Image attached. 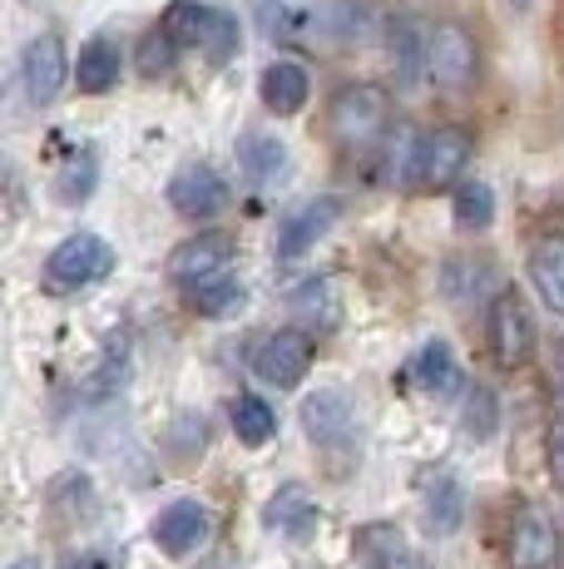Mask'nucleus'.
I'll return each mask as SVG.
<instances>
[{
    "instance_id": "f257e3e1",
    "label": "nucleus",
    "mask_w": 564,
    "mask_h": 569,
    "mask_svg": "<svg viewBox=\"0 0 564 569\" xmlns=\"http://www.w3.org/2000/svg\"><path fill=\"white\" fill-rule=\"evenodd\" d=\"M386 129H392V94H386L382 84L352 80L328 100V134L346 154L376 149L386 139Z\"/></svg>"
},
{
    "instance_id": "f03ea898",
    "label": "nucleus",
    "mask_w": 564,
    "mask_h": 569,
    "mask_svg": "<svg viewBox=\"0 0 564 569\" xmlns=\"http://www.w3.org/2000/svg\"><path fill=\"white\" fill-rule=\"evenodd\" d=\"M114 268V248L100 233H70L50 248L46 258V292H84L94 282H104Z\"/></svg>"
},
{
    "instance_id": "7ed1b4c3",
    "label": "nucleus",
    "mask_w": 564,
    "mask_h": 569,
    "mask_svg": "<svg viewBox=\"0 0 564 569\" xmlns=\"http://www.w3.org/2000/svg\"><path fill=\"white\" fill-rule=\"evenodd\" d=\"M431 84L446 94H465L481 80V40L465 20H436L431 26Z\"/></svg>"
},
{
    "instance_id": "20e7f679",
    "label": "nucleus",
    "mask_w": 564,
    "mask_h": 569,
    "mask_svg": "<svg viewBox=\"0 0 564 569\" xmlns=\"http://www.w3.org/2000/svg\"><path fill=\"white\" fill-rule=\"evenodd\" d=\"M485 337H491V357L505 371L535 357V317H530V302L520 288H495L491 308H485Z\"/></svg>"
},
{
    "instance_id": "39448f33",
    "label": "nucleus",
    "mask_w": 564,
    "mask_h": 569,
    "mask_svg": "<svg viewBox=\"0 0 564 569\" xmlns=\"http://www.w3.org/2000/svg\"><path fill=\"white\" fill-rule=\"evenodd\" d=\"M475 154V134L465 124H436L416 144V183L421 189H451Z\"/></svg>"
},
{
    "instance_id": "423d86ee",
    "label": "nucleus",
    "mask_w": 564,
    "mask_h": 569,
    "mask_svg": "<svg viewBox=\"0 0 564 569\" xmlns=\"http://www.w3.org/2000/svg\"><path fill=\"white\" fill-rule=\"evenodd\" d=\"M312 357H318V347H312V332L308 327H282V332L263 337L253 352V377L268 381V387L278 391H292L302 377H308Z\"/></svg>"
},
{
    "instance_id": "0eeeda50",
    "label": "nucleus",
    "mask_w": 564,
    "mask_h": 569,
    "mask_svg": "<svg viewBox=\"0 0 564 569\" xmlns=\"http://www.w3.org/2000/svg\"><path fill=\"white\" fill-rule=\"evenodd\" d=\"M233 258H238V238L223 233V228H209V233H193V238H183V243L173 248L169 253V278L179 282V288H199V282L228 272V262Z\"/></svg>"
},
{
    "instance_id": "6e6552de",
    "label": "nucleus",
    "mask_w": 564,
    "mask_h": 569,
    "mask_svg": "<svg viewBox=\"0 0 564 569\" xmlns=\"http://www.w3.org/2000/svg\"><path fill=\"white\" fill-rule=\"evenodd\" d=\"M64 80H70V54H64V40L56 30H40L36 40L20 54V84H26L30 104H56Z\"/></svg>"
},
{
    "instance_id": "1a4fd4ad",
    "label": "nucleus",
    "mask_w": 564,
    "mask_h": 569,
    "mask_svg": "<svg viewBox=\"0 0 564 569\" xmlns=\"http://www.w3.org/2000/svg\"><path fill=\"white\" fill-rule=\"evenodd\" d=\"M169 208L179 218H193V223H209L228 208V183L219 169L209 163H183L169 179Z\"/></svg>"
},
{
    "instance_id": "9d476101",
    "label": "nucleus",
    "mask_w": 564,
    "mask_h": 569,
    "mask_svg": "<svg viewBox=\"0 0 564 569\" xmlns=\"http://www.w3.org/2000/svg\"><path fill=\"white\" fill-rule=\"evenodd\" d=\"M560 560V530L535 506H520L505 530V565L510 569H550Z\"/></svg>"
},
{
    "instance_id": "9b49d317",
    "label": "nucleus",
    "mask_w": 564,
    "mask_h": 569,
    "mask_svg": "<svg viewBox=\"0 0 564 569\" xmlns=\"http://www.w3.org/2000/svg\"><path fill=\"white\" fill-rule=\"evenodd\" d=\"M338 218H342V199H338V193H322V199H308L302 208H292L288 223L278 228V258L292 262V258L312 253V248H318V238H328Z\"/></svg>"
},
{
    "instance_id": "f8f14e48",
    "label": "nucleus",
    "mask_w": 564,
    "mask_h": 569,
    "mask_svg": "<svg viewBox=\"0 0 564 569\" xmlns=\"http://www.w3.org/2000/svg\"><path fill=\"white\" fill-rule=\"evenodd\" d=\"M263 525H268V530H278L282 540L308 545L312 535H318V525H322V510H318V500H312V490H308V486L288 480V486H278L273 496H268Z\"/></svg>"
},
{
    "instance_id": "ddd939ff",
    "label": "nucleus",
    "mask_w": 564,
    "mask_h": 569,
    "mask_svg": "<svg viewBox=\"0 0 564 569\" xmlns=\"http://www.w3.org/2000/svg\"><path fill=\"white\" fill-rule=\"evenodd\" d=\"M386 54H392L396 84H421L431 80V30L411 16H392L386 20Z\"/></svg>"
},
{
    "instance_id": "4468645a",
    "label": "nucleus",
    "mask_w": 564,
    "mask_h": 569,
    "mask_svg": "<svg viewBox=\"0 0 564 569\" xmlns=\"http://www.w3.org/2000/svg\"><path fill=\"white\" fill-rule=\"evenodd\" d=\"M209 540V510L199 506V500H173L154 516V545L173 560H183V555H193L199 545Z\"/></svg>"
},
{
    "instance_id": "2eb2a0df",
    "label": "nucleus",
    "mask_w": 564,
    "mask_h": 569,
    "mask_svg": "<svg viewBox=\"0 0 564 569\" xmlns=\"http://www.w3.org/2000/svg\"><path fill=\"white\" fill-rule=\"evenodd\" d=\"M302 426H308V436L318 446H346L356 436V407H352V397L338 391V387L308 397V401H302Z\"/></svg>"
},
{
    "instance_id": "dca6fc26",
    "label": "nucleus",
    "mask_w": 564,
    "mask_h": 569,
    "mask_svg": "<svg viewBox=\"0 0 564 569\" xmlns=\"http://www.w3.org/2000/svg\"><path fill=\"white\" fill-rule=\"evenodd\" d=\"M352 540H356V560H362L366 569H426V560L416 555V545L386 520L362 525Z\"/></svg>"
},
{
    "instance_id": "f3484780",
    "label": "nucleus",
    "mask_w": 564,
    "mask_h": 569,
    "mask_svg": "<svg viewBox=\"0 0 564 569\" xmlns=\"http://www.w3.org/2000/svg\"><path fill=\"white\" fill-rule=\"evenodd\" d=\"M530 282H535L540 302L564 317V233H540L530 243Z\"/></svg>"
},
{
    "instance_id": "a211bd4d",
    "label": "nucleus",
    "mask_w": 564,
    "mask_h": 569,
    "mask_svg": "<svg viewBox=\"0 0 564 569\" xmlns=\"http://www.w3.org/2000/svg\"><path fill=\"white\" fill-rule=\"evenodd\" d=\"M119 74H124V54L110 36H94L80 46V60H74V84H80V94H110L119 84Z\"/></svg>"
},
{
    "instance_id": "6ab92c4d",
    "label": "nucleus",
    "mask_w": 564,
    "mask_h": 569,
    "mask_svg": "<svg viewBox=\"0 0 564 569\" xmlns=\"http://www.w3.org/2000/svg\"><path fill=\"white\" fill-rule=\"evenodd\" d=\"M258 94H263V104H268V114H298L302 104H308V94H312V80H308V70H302L298 60H273L263 70V80H258Z\"/></svg>"
},
{
    "instance_id": "aec40b11",
    "label": "nucleus",
    "mask_w": 564,
    "mask_h": 569,
    "mask_svg": "<svg viewBox=\"0 0 564 569\" xmlns=\"http://www.w3.org/2000/svg\"><path fill=\"white\" fill-rule=\"evenodd\" d=\"M238 169L253 189H273V183L288 173V144L273 134H243L238 139Z\"/></svg>"
},
{
    "instance_id": "412c9836",
    "label": "nucleus",
    "mask_w": 564,
    "mask_h": 569,
    "mask_svg": "<svg viewBox=\"0 0 564 569\" xmlns=\"http://www.w3.org/2000/svg\"><path fill=\"white\" fill-rule=\"evenodd\" d=\"M441 292L455 302V308H471L475 298L491 292V258H451L441 268Z\"/></svg>"
},
{
    "instance_id": "4be33fe9",
    "label": "nucleus",
    "mask_w": 564,
    "mask_h": 569,
    "mask_svg": "<svg viewBox=\"0 0 564 569\" xmlns=\"http://www.w3.org/2000/svg\"><path fill=\"white\" fill-rule=\"evenodd\" d=\"M213 10L219 6H203V0H169L159 26L179 40V50H203V40H209V30H213Z\"/></svg>"
},
{
    "instance_id": "5701e85b",
    "label": "nucleus",
    "mask_w": 564,
    "mask_h": 569,
    "mask_svg": "<svg viewBox=\"0 0 564 569\" xmlns=\"http://www.w3.org/2000/svg\"><path fill=\"white\" fill-rule=\"evenodd\" d=\"M465 516V490L461 480L451 476V470H436V476H426V520L436 535H451L455 525Z\"/></svg>"
},
{
    "instance_id": "b1692460",
    "label": "nucleus",
    "mask_w": 564,
    "mask_h": 569,
    "mask_svg": "<svg viewBox=\"0 0 564 569\" xmlns=\"http://www.w3.org/2000/svg\"><path fill=\"white\" fill-rule=\"evenodd\" d=\"M416 381L431 391V397H451V391L461 387V362H455L451 342L431 337V342L421 347L416 352Z\"/></svg>"
},
{
    "instance_id": "393cba45",
    "label": "nucleus",
    "mask_w": 564,
    "mask_h": 569,
    "mask_svg": "<svg viewBox=\"0 0 564 569\" xmlns=\"http://www.w3.org/2000/svg\"><path fill=\"white\" fill-rule=\"evenodd\" d=\"M455 223L461 228H471V233H485V228L495 223V189L491 183H481V179H465V183H455Z\"/></svg>"
},
{
    "instance_id": "a878e982",
    "label": "nucleus",
    "mask_w": 564,
    "mask_h": 569,
    "mask_svg": "<svg viewBox=\"0 0 564 569\" xmlns=\"http://www.w3.org/2000/svg\"><path fill=\"white\" fill-rule=\"evenodd\" d=\"M495 426H501V401H495L491 387H481V381H475V387L465 391V407H461L465 441H491Z\"/></svg>"
},
{
    "instance_id": "bb28decb",
    "label": "nucleus",
    "mask_w": 564,
    "mask_h": 569,
    "mask_svg": "<svg viewBox=\"0 0 564 569\" xmlns=\"http://www.w3.org/2000/svg\"><path fill=\"white\" fill-rule=\"evenodd\" d=\"M233 431L243 446H268L278 436V416L263 397H238L233 401Z\"/></svg>"
},
{
    "instance_id": "cd10ccee",
    "label": "nucleus",
    "mask_w": 564,
    "mask_h": 569,
    "mask_svg": "<svg viewBox=\"0 0 564 569\" xmlns=\"http://www.w3.org/2000/svg\"><path fill=\"white\" fill-rule=\"evenodd\" d=\"M189 308L199 312V317H228V312H238L243 308V282H233V278H209V282H199V288H189Z\"/></svg>"
},
{
    "instance_id": "c85d7f7f",
    "label": "nucleus",
    "mask_w": 564,
    "mask_h": 569,
    "mask_svg": "<svg viewBox=\"0 0 564 569\" xmlns=\"http://www.w3.org/2000/svg\"><path fill=\"white\" fill-rule=\"evenodd\" d=\"M173 64H179V40H173L164 26H154L144 40H139V74H144V80H159V74H169Z\"/></svg>"
},
{
    "instance_id": "c756f323",
    "label": "nucleus",
    "mask_w": 564,
    "mask_h": 569,
    "mask_svg": "<svg viewBox=\"0 0 564 569\" xmlns=\"http://www.w3.org/2000/svg\"><path fill=\"white\" fill-rule=\"evenodd\" d=\"M292 308L302 312L308 332H332V327H338V308H332V298H328V282H308V288H298L292 292Z\"/></svg>"
},
{
    "instance_id": "7c9ffc66",
    "label": "nucleus",
    "mask_w": 564,
    "mask_h": 569,
    "mask_svg": "<svg viewBox=\"0 0 564 569\" xmlns=\"http://www.w3.org/2000/svg\"><path fill=\"white\" fill-rule=\"evenodd\" d=\"M94 179H100V159L90 154V149H84V154H74L70 163H64V173H60V203H84L94 193Z\"/></svg>"
},
{
    "instance_id": "2f4dec72",
    "label": "nucleus",
    "mask_w": 564,
    "mask_h": 569,
    "mask_svg": "<svg viewBox=\"0 0 564 569\" xmlns=\"http://www.w3.org/2000/svg\"><path fill=\"white\" fill-rule=\"evenodd\" d=\"M238 50H243V26H238V16L233 10H213V30H209V40H203L209 64H228Z\"/></svg>"
},
{
    "instance_id": "473e14b6",
    "label": "nucleus",
    "mask_w": 564,
    "mask_h": 569,
    "mask_svg": "<svg viewBox=\"0 0 564 569\" xmlns=\"http://www.w3.org/2000/svg\"><path fill=\"white\" fill-rule=\"evenodd\" d=\"M322 26H328L338 40H362L366 36V6L362 0H328Z\"/></svg>"
},
{
    "instance_id": "72a5a7b5",
    "label": "nucleus",
    "mask_w": 564,
    "mask_h": 569,
    "mask_svg": "<svg viewBox=\"0 0 564 569\" xmlns=\"http://www.w3.org/2000/svg\"><path fill=\"white\" fill-rule=\"evenodd\" d=\"M253 16H258V30H263L268 40L288 36V26H292V16H288L282 0H253Z\"/></svg>"
},
{
    "instance_id": "f704fd0d",
    "label": "nucleus",
    "mask_w": 564,
    "mask_h": 569,
    "mask_svg": "<svg viewBox=\"0 0 564 569\" xmlns=\"http://www.w3.org/2000/svg\"><path fill=\"white\" fill-rule=\"evenodd\" d=\"M545 466H550L555 490H564V421H555L550 426V436H545Z\"/></svg>"
},
{
    "instance_id": "c9c22d12",
    "label": "nucleus",
    "mask_w": 564,
    "mask_h": 569,
    "mask_svg": "<svg viewBox=\"0 0 564 569\" xmlns=\"http://www.w3.org/2000/svg\"><path fill=\"white\" fill-rule=\"evenodd\" d=\"M60 569H104V565L94 560V555H70V560H64Z\"/></svg>"
},
{
    "instance_id": "e433bc0d",
    "label": "nucleus",
    "mask_w": 564,
    "mask_h": 569,
    "mask_svg": "<svg viewBox=\"0 0 564 569\" xmlns=\"http://www.w3.org/2000/svg\"><path fill=\"white\" fill-rule=\"evenodd\" d=\"M10 569H40V560H36V555H20V560L10 565Z\"/></svg>"
},
{
    "instance_id": "4c0bfd02",
    "label": "nucleus",
    "mask_w": 564,
    "mask_h": 569,
    "mask_svg": "<svg viewBox=\"0 0 564 569\" xmlns=\"http://www.w3.org/2000/svg\"><path fill=\"white\" fill-rule=\"evenodd\" d=\"M560 387H564V347H560Z\"/></svg>"
}]
</instances>
